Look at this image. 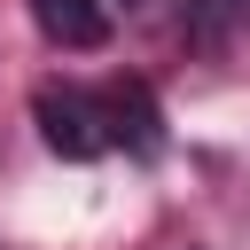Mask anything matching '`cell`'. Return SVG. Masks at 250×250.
I'll return each mask as SVG.
<instances>
[{
  "label": "cell",
  "mask_w": 250,
  "mask_h": 250,
  "mask_svg": "<svg viewBox=\"0 0 250 250\" xmlns=\"http://www.w3.org/2000/svg\"><path fill=\"white\" fill-rule=\"evenodd\" d=\"M125 8H133V0H125Z\"/></svg>",
  "instance_id": "5b68a950"
},
{
  "label": "cell",
  "mask_w": 250,
  "mask_h": 250,
  "mask_svg": "<svg viewBox=\"0 0 250 250\" xmlns=\"http://www.w3.org/2000/svg\"><path fill=\"white\" fill-rule=\"evenodd\" d=\"M31 117H39V141L70 164H94L102 148H117L109 133V102L102 94H78V86H39L31 94Z\"/></svg>",
  "instance_id": "6da1fadb"
},
{
  "label": "cell",
  "mask_w": 250,
  "mask_h": 250,
  "mask_svg": "<svg viewBox=\"0 0 250 250\" xmlns=\"http://www.w3.org/2000/svg\"><path fill=\"white\" fill-rule=\"evenodd\" d=\"M242 23H250V0H188L180 8V39L188 47H227Z\"/></svg>",
  "instance_id": "277c9868"
},
{
  "label": "cell",
  "mask_w": 250,
  "mask_h": 250,
  "mask_svg": "<svg viewBox=\"0 0 250 250\" xmlns=\"http://www.w3.org/2000/svg\"><path fill=\"white\" fill-rule=\"evenodd\" d=\"M102 102H109V133H117V141H125L133 156H156V148H164V109H156V94H148L141 78L109 86Z\"/></svg>",
  "instance_id": "7a4b0ae2"
},
{
  "label": "cell",
  "mask_w": 250,
  "mask_h": 250,
  "mask_svg": "<svg viewBox=\"0 0 250 250\" xmlns=\"http://www.w3.org/2000/svg\"><path fill=\"white\" fill-rule=\"evenodd\" d=\"M31 23H39L55 47H78V55L109 39V8H102V0H31Z\"/></svg>",
  "instance_id": "3957f363"
}]
</instances>
